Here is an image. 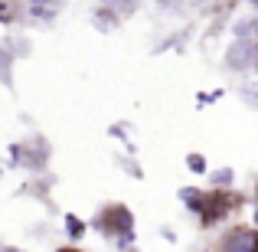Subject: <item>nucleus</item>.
I'll use <instances>...</instances> for the list:
<instances>
[{
	"instance_id": "obj_1",
	"label": "nucleus",
	"mask_w": 258,
	"mask_h": 252,
	"mask_svg": "<svg viewBox=\"0 0 258 252\" xmlns=\"http://www.w3.org/2000/svg\"><path fill=\"white\" fill-rule=\"evenodd\" d=\"M193 210H200L203 226H216V223H219V216L229 210V193H203V200L196 203Z\"/></svg>"
},
{
	"instance_id": "obj_2",
	"label": "nucleus",
	"mask_w": 258,
	"mask_h": 252,
	"mask_svg": "<svg viewBox=\"0 0 258 252\" xmlns=\"http://www.w3.org/2000/svg\"><path fill=\"white\" fill-rule=\"evenodd\" d=\"M226 252H258V229H232L222 242Z\"/></svg>"
},
{
	"instance_id": "obj_3",
	"label": "nucleus",
	"mask_w": 258,
	"mask_h": 252,
	"mask_svg": "<svg viewBox=\"0 0 258 252\" xmlns=\"http://www.w3.org/2000/svg\"><path fill=\"white\" fill-rule=\"evenodd\" d=\"M186 167L193 174H206V158L203 154H186Z\"/></svg>"
},
{
	"instance_id": "obj_4",
	"label": "nucleus",
	"mask_w": 258,
	"mask_h": 252,
	"mask_svg": "<svg viewBox=\"0 0 258 252\" xmlns=\"http://www.w3.org/2000/svg\"><path fill=\"white\" fill-rule=\"evenodd\" d=\"M66 229H69L72 239H79V236L85 233V226H82V220H79V216H69V220H66Z\"/></svg>"
},
{
	"instance_id": "obj_5",
	"label": "nucleus",
	"mask_w": 258,
	"mask_h": 252,
	"mask_svg": "<svg viewBox=\"0 0 258 252\" xmlns=\"http://www.w3.org/2000/svg\"><path fill=\"white\" fill-rule=\"evenodd\" d=\"M7 66H10V53L0 49V79H4V82H10V72H7Z\"/></svg>"
},
{
	"instance_id": "obj_6",
	"label": "nucleus",
	"mask_w": 258,
	"mask_h": 252,
	"mask_svg": "<svg viewBox=\"0 0 258 252\" xmlns=\"http://www.w3.org/2000/svg\"><path fill=\"white\" fill-rule=\"evenodd\" d=\"M0 20H4V23H10L13 20V13H10V7L4 4V0H0Z\"/></svg>"
},
{
	"instance_id": "obj_7",
	"label": "nucleus",
	"mask_w": 258,
	"mask_h": 252,
	"mask_svg": "<svg viewBox=\"0 0 258 252\" xmlns=\"http://www.w3.org/2000/svg\"><path fill=\"white\" fill-rule=\"evenodd\" d=\"M216 183H219V187H222V183H232V170H222V174H216Z\"/></svg>"
},
{
	"instance_id": "obj_8",
	"label": "nucleus",
	"mask_w": 258,
	"mask_h": 252,
	"mask_svg": "<svg viewBox=\"0 0 258 252\" xmlns=\"http://www.w3.org/2000/svg\"><path fill=\"white\" fill-rule=\"evenodd\" d=\"M252 223H255V229H258V210H255V216H252Z\"/></svg>"
},
{
	"instance_id": "obj_9",
	"label": "nucleus",
	"mask_w": 258,
	"mask_h": 252,
	"mask_svg": "<svg viewBox=\"0 0 258 252\" xmlns=\"http://www.w3.org/2000/svg\"><path fill=\"white\" fill-rule=\"evenodd\" d=\"M0 252H13V249H0Z\"/></svg>"
}]
</instances>
